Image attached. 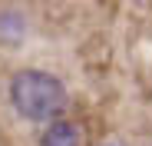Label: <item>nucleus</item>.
Instances as JSON below:
<instances>
[{"instance_id": "obj_1", "label": "nucleus", "mask_w": 152, "mask_h": 146, "mask_svg": "<svg viewBox=\"0 0 152 146\" xmlns=\"http://www.w3.org/2000/svg\"><path fill=\"white\" fill-rule=\"evenodd\" d=\"M10 103L20 116L43 123V119H60L66 110V86L53 73L43 70H20L10 80Z\"/></svg>"}, {"instance_id": "obj_2", "label": "nucleus", "mask_w": 152, "mask_h": 146, "mask_svg": "<svg viewBox=\"0 0 152 146\" xmlns=\"http://www.w3.org/2000/svg\"><path fill=\"white\" fill-rule=\"evenodd\" d=\"M43 146H83L80 126L69 123V119H53L43 133Z\"/></svg>"}]
</instances>
